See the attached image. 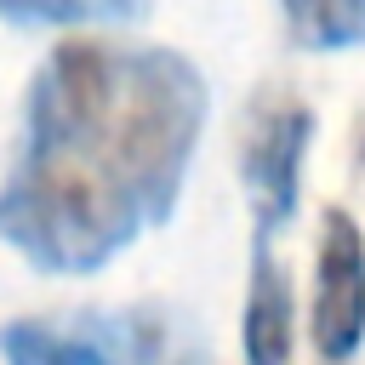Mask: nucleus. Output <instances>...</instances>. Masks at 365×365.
Here are the masks:
<instances>
[{
    "label": "nucleus",
    "instance_id": "obj_1",
    "mask_svg": "<svg viewBox=\"0 0 365 365\" xmlns=\"http://www.w3.org/2000/svg\"><path fill=\"white\" fill-rule=\"evenodd\" d=\"M205 114V74L171 46L91 34L51 46L0 177V240L40 274H97L171 222Z\"/></svg>",
    "mask_w": 365,
    "mask_h": 365
},
{
    "label": "nucleus",
    "instance_id": "obj_7",
    "mask_svg": "<svg viewBox=\"0 0 365 365\" xmlns=\"http://www.w3.org/2000/svg\"><path fill=\"white\" fill-rule=\"evenodd\" d=\"M148 0H0L6 23H131Z\"/></svg>",
    "mask_w": 365,
    "mask_h": 365
},
{
    "label": "nucleus",
    "instance_id": "obj_2",
    "mask_svg": "<svg viewBox=\"0 0 365 365\" xmlns=\"http://www.w3.org/2000/svg\"><path fill=\"white\" fill-rule=\"evenodd\" d=\"M6 365H200V354L160 314H80L0 325Z\"/></svg>",
    "mask_w": 365,
    "mask_h": 365
},
{
    "label": "nucleus",
    "instance_id": "obj_4",
    "mask_svg": "<svg viewBox=\"0 0 365 365\" xmlns=\"http://www.w3.org/2000/svg\"><path fill=\"white\" fill-rule=\"evenodd\" d=\"M308 336L325 365H348L365 342V234L342 205L319 211Z\"/></svg>",
    "mask_w": 365,
    "mask_h": 365
},
{
    "label": "nucleus",
    "instance_id": "obj_5",
    "mask_svg": "<svg viewBox=\"0 0 365 365\" xmlns=\"http://www.w3.org/2000/svg\"><path fill=\"white\" fill-rule=\"evenodd\" d=\"M297 348V297L274 245H251L245 308H240V354L245 365H291Z\"/></svg>",
    "mask_w": 365,
    "mask_h": 365
},
{
    "label": "nucleus",
    "instance_id": "obj_6",
    "mask_svg": "<svg viewBox=\"0 0 365 365\" xmlns=\"http://www.w3.org/2000/svg\"><path fill=\"white\" fill-rule=\"evenodd\" d=\"M279 17L302 51H359L365 0H279Z\"/></svg>",
    "mask_w": 365,
    "mask_h": 365
},
{
    "label": "nucleus",
    "instance_id": "obj_3",
    "mask_svg": "<svg viewBox=\"0 0 365 365\" xmlns=\"http://www.w3.org/2000/svg\"><path fill=\"white\" fill-rule=\"evenodd\" d=\"M308 143H314V108L279 86L257 91V103L245 108V131H240V182L251 200L257 245H274V234L297 217Z\"/></svg>",
    "mask_w": 365,
    "mask_h": 365
}]
</instances>
